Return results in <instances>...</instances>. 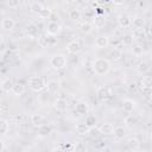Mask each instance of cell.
<instances>
[{"label":"cell","instance_id":"cell-1","mask_svg":"<svg viewBox=\"0 0 152 152\" xmlns=\"http://www.w3.org/2000/svg\"><path fill=\"white\" fill-rule=\"evenodd\" d=\"M91 70L97 76H104L110 71V62L107 58L97 57L91 61Z\"/></svg>","mask_w":152,"mask_h":152},{"label":"cell","instance_id":"cell-2","mask_svg":"<svg viewBox=\"0 0 152 152\" xmlns=\"http://www.w3.org/2000/svg\"><path fill=\"white\" fill-rule=\"evenodd\" d=\"M49 63L55 70H63L66 66L68 61H66V57L63 53H55L50 57Z\"/></svg>","mask_w":152,"mask_h":152},{"label":"cell","instance_id":"cell-3","mask_svg":"<svg viewBox=\"0 0 152 152\" xmlns=\"http://www.w3.org/2000/svg\"><path fill=\"white\" fill-rule=\"evenodd\" d=\"M45 86H46V82L40 76H31L28 78V87L32 91L39 93L45 88Z\"/></svg>","mask_w":152,"mask_h":152},{"label":"cell","instance_id":"cell-4","mask_svg":"<svg viewBox=\"0 0 152 152\" xmlns=\"http://www.w3.org/2000/svg\"><path fill=\"white\" fill-rule=\"evenodd\" d=\"M62 32V25L57 21H50L46 25V34L50 37H56Z\"/></svg>","mask_w":152,"mask_h":152},{"label":"cell","instance_id":"cell-5","mask_svg":"<svg viewBox=\"0 0 152 152\" xmlns=\"http://www.w3.org/2000/svg\"><path fill=\"white\" fill-rule=\"evenodd\" d=\"M81 50H82V45L78 40H71L66 44V51L70 55H76L81 52Z\"/></svg>","mask_w":152,"mask_h":152},{"label":"cell","instance_id":"cell-6","mask_svg":"<svg viewBox=\"0 0 152 152\" xmlns=\"http://www.w3.org/2000/svg\"><path fill=\"white\" fill-rule=\"evenodd\" d=\"M116 23H118L120 28H128L131 26V17L125 14V13L119 14L116 18Z\"/></svg>","mask_w":152,"mask_h":152},{"label":"cell","instance_id":"cell-7","mask_svg":"<svg viewBox=\"0 0 152 152\" xmlns=\"http://www.w3.org/2000/svg\"><path fill=\"white\" fill-rule=\"evenodd\" d=\"M38 42H39V45L43 46V48H46V46H52L57 43V39L53 38V37H50V36H39L38 37Z\"/></svg>","mask_w":152,"mask_h":152},{"label":"cell","instance_id":"cell-8","mask_svg":"<svg viewBox=\"0 0 152 152\" xmlns=\"http://www.w3.org/2000/svg\"><path fill=\"white\" fill-rule=\"evenodd\" d=\"M145 25V19L141 17H134L133 19H131V26H133L137 31H144Z\"/></svg>","mask_w":152,"mask_h":152},{"label":"cell","instance_id":"cell-9","mask_svg":"<svg viewBox=\"0 0 152 152\" xmlns=\"http://www.w3.org/2000/svg\"><path fill=\"white\" fill-rule=\"evenodd\" d=\"M45 88L48 89V91H49L50 94H56V93H58L59 89H61V83H59L57 80H50V81L46 82Z\"/></svg>","mask_w":152,"mask_h":152},{"label":"cell","instance_id":"cell-10","mask_svg":"<svg viewBox=\"0 0 152 152\" xmlns=\"http://www.w3.org/2000/svg\"><path fill=\"white\" fill-rule=\"evenodd\" d=\"M99 132L103 135H110L114 132V126L110 122H104L99 127Z\"/></svg>","mask_w":152,"mask_h":152},{"label":"cell","instance_id":"cell-11","mask_svg":"<svg viewBox=\"0 0 152 152\" xmlns=\"http://www.w3.org/2000/svg\"><path fill=\"white\" fill-rule=\"evenodd\" d=\"M15 26V21L13 18H10V17H6L2 19L1 21V27L5 30V31H12Z\"/></svg>","mask_w":152,"mask_h":152},{"label":"cell","instance_id":"cell-12","mask_svg":"<svg viewBox=\"0 0 152 152\" xmlns=\"http://www.w3.org/2000/svg\"><path fill=\"white\" fill-rule=\"evenodd\" d=\"M44 120H45L44 115H42V114H39V113H34V114L31 115V124H32L34 127H40V126H43V125H44Z\"/></svg>","mask_w":152,"mask_h":152},{"label":"cell","instance_id":"cell-13","mask_svg":"<svg viewBox=\"0 0 152 152\" xmlns=\"http://www.w3.org/2000/svg\"><path fill=\"white\" fill-rule=\"evenodd\" d=\"M109 45V38L107 36H99L95 40V46L97 49H104Z\"/></svg>","mask_w":152,"mask_h":152},{"label":"cell","instance_id":"cell-14","mask_svg":"<svg viewBox=\"0 0 152 152\" xmlns=\"http://www.w3.org/2000/svg\"><path fill=\"white\" fill-rule=\"evenodd\" d=\"M135 106H137V103H135V101L132 100V99H125V100L122 101V109H124L125 112H127V113L133 112L134 108H135Z\"/></svg>","mask_w":152,"mask_h":152},{"label":"cell","instance_id":"cell-15","mask_svg":"<svg viewBox=\"0 0 152 152\" xmlns=\"http://www.w3.org/2000/svg\"><path fill=\"white\" fill-rule=\"evenodd\" d=\"M75 129H76V133L78 135H87V134L90 133V129L91 128H89L84 122H78V124H76Z\"/></svg>","mask_w":152,"mask_h":152},{"label":"cell","instance_id":"cell-16","mask_svg":"<svg viewBox=\"0 0 152 152\" xmlns=\"http://www.w3.org/2000/svg\"><path fill=\"white\" fill-rule=\"evenodd\" d=\"M113 135H114V139H115V141H120V140H122V139L126 137V129H125L122 126H118V127H114V132H113Z\"/></svg>","mask_w":152,"mask_h":152},{"label":"cell","instance_id":"cell-17","mask_svg":"<svg viewBox=\"0 0 152 152\" xmlns=\"http://www.w3.org/2000/svg\"><path fill=\"white\" fill-rule=\"evenodd\" d=\"M25 91H26V88H25V86L23 83H14L11 93L14 96H21V95L25 94Z\"/></svg>","mask_w":152,"mask_h":152},{"label":"cell","instance_id":"cell-18","mask_svg":"<svg viewBox=\"0 0 152 152\" xmlns=\"http://www.w3.org/2000/svg\"><path fill=\"white\" fill-rule=\"evenodd\" d=\"M109 96H110V94H109V91L106 87H99V89L96 91V97L100 101H106Z\"/></svg>","mask_w":152,"mask_h":152},{"label":"cell","instance_id":"cell-19","mask_svg":"<svg viewBox=\"0 0 152 152\" xmlns=\"http://www.w3.org/2000/svg\"><path fill=\"white\" fill-rule=\"evenodd\" d=\"M75 113L77 115H82V114H87L88 113V103L86 102H77L76 107H75Z\"/></svg>","mask_w":152,"mask_h":152},{"label":"cell","instance_id":"cell-20","mask_svg":"<svg viewBox=\"0 0 152 152\" xmlns=\"http://www.w3.org/2000/svg\"><path fill=\"white\" fill-rule=\"evenodd\" d=\"M122 53H124L122 50H121L119 46H116V48H113V49L110 50V52H109V57H110L112 61H119V59H121Z\"/></svg>","mask_w":152,"mask_h":152},{"label":"cell","instance_id":"cell-21","mask_svg":"<svg viewBox=\"0 0 152 152\" xmlns=\"http://www.w3.org/2000/svg\"><path fill=\"white\" fill-rule=\"evenodd\" d=\"M138 87L140 89H142V88H151L152 87V78H151V76H148V75L142 76L140 78V81H139V86Z\"/></svg>","mask_w":152,"mask_h":152},{"label":"cell","instance_id":"cell-22","mask_svg":"<svg viewBox=\"0 0 152 152\" xmlns=\"http://www.w3.org/2000/svg\"><path fill=\"white\" fill-rule=\"evenodd\" d=\"M26 32H27V36H28L31 39L36 38V37H39V36H38L39 30H38V27H37L36 25H33V24L27 25V27H26Z\"/></svg>","mask_w":152,"mask_h":152},{"label":"cell","instance_id":"cell-23","mask_svg":"<svg viewBox=\"0 0 152 152\" xmlns=\"http://www.w3.org/2000/svg\"><path fill=\"white\" fill-rule=\"evenodd\" d=\"M80 31L84 34H89L93 32V24L89 21H83L80 24Z\"/></svg>","mask_w":152,"mask_h":152},{"label":"cell","instance_id":"cell-24","mask_svg":"<svg viewBox=\"0 0 152 152\" xmlns=\"http://www.w3.org/2000/svg\"><path fill=\"white\" fill-rule=\"evenodd\" d=\"M135 69H137V71H138L139 74H146V72L150 70V65H148V63H147L146 61H140V62L137 64Z\"/></svg>","mask_w":152,"mask_h":152},{"label":"cell","instance_id":"cell-25","mask_svg":"<svg viewBox=\"0 0 152 152\" xmlns=\"http://www.w3.org/2000/svg\"><path fill=\"white\" fill-rule=\"evenodd\" d=\"M138 121H139V119H138V116L134 115V114H129V115H127V116L125 118V125H126L127 127H133L134 125L138 124Z\"/></svg>","mask_w":152,"mask_h":152},{"label":"cell","instance_id":"cell-26","mask_svg":"<svg viewBox=\"0 0 152 152\" xmlns=\"http://www.w3.org/2000/svg\"><path fill=\"white\" fill-rule=\"evenodd\" d=\"M53 107H55L57 110L63 112V110H65V109L68 108V102H66L64 99H57V100L55 101V103H53Z\"/></svg>","mask_w":152,"mask_h":152},{"label":"cell","instance_id":"cell-27","mask_svg":"<svg viewBox=\"0 0 152 152\" xmlns=\"http://www.w3.org/2000/svg\"><path fill=\"white\" fill-rule=\"evenodd\" d=\"M127 146H128L132 151H134V150L140 148V142H139L138 138H135V137H131V138H128V140H127Z\"/></svg>","mask_w":152,"mask_h":152},{"label":"cell","instance_id":"cell-28","mask_svg":"<svg viewBox=\"0 0 152 152\" xmlns=\"http://www.w3.org/2000/svg\"><path fill=\"white\" fill-rule=\"evenodd\" d=\"M13 84H14V83H13V81H12V80H10V78L4 80V81H2V83H1V88H2L4 93H10V91H12Z\"/></svg>","mask_w":152,"mask_h":152},{"label":"cell","instance_id":"cell-29","mask_svg":"<svg viewBox=\"0 0 152 152\" xmlns=\"http://www.w3.org/2000/svg\"><path fill=\"white\" fill-rule=\"evenodd\" d=\"M50 133H51V127H50L49 125H43V126L38 127V135H39V137L45 138V137H48Z\"/></svg>","mask_w":152,"mask_h":152},{"label":"cell","instance_id":"cell-30","mask_svg":"<svg viewBox=\"0 0 152 152\" xmlns=\"http://www.w3.org/2000/svg\"><path fill=\"white\" fill-rule=\"evenodd\" d=\"M69 17L74 21H78L81 19V17H82V12L78 8H72V10L69 11Z\"/></svg>","mask_w":152,"mask_h":152},{"label":"cell","instance_id":"cell-31","mask_svg":"<svg viewBox=\"0 0 152 152\" xmlns=\"http://www.w3.org/2000/svg\"><path fill=\"white\" fill-rule=\"evenodd\" d=\"M43 8H44V5H43L42 2H32L31 6H30L31 12L34 13V14H37V15H38V13H39Z\"/></svg>","mask_w":152,"mask_h":152},{"label":"cell","instance_id":"cell-32","mask_svg":"<svg viewBox=\"0 0 152 152\" xmlns=\"http://www.w3.org/2000/svg\"><path fill=\"white\" fill-rule=\"evenodd\" d=\"M51 14H52V10H51L50 7H45V6H44V8L38 13V17H39L40 19H46V18L51 17Z\"/></svg>","mask_w":152,"mask_h":152},{"label":"cell","instance_id":"cell-33","mask_svg":"<svg viewBox=\"0 0 152 152\" xmlns=\"http://www.w3.org/2000/svg\"><path fill=\"white\" fill-rule=\"evenodd\" d=\"M133 42H134V36L133 34H125L122 36V39H121V43L126 46H131L133 45Z\"/></svg>","mask_w":152,"mask_h":152},{"label":"cell","instance_id":"cell-34","mask_svg":"<svg viewBox=\"0 0 152 152\" xmlns=\"http://www.w3.org/2000/svg\"><path fill=\"white\" fill-rule=\"evenodd\" d=\"M8 132V120L0 119V134L4 135Z\"/></svg>","mask_w":152,"mask_h":152},{"label":"cell","instance_id":"cell-35","mask_svg":"<svg viewBox=\"0 0 152 152\" xmlns=\"http://www.w3.org/2000/svg\"><path fill=\"white\" fill-rule=\"evenodd\" d=\"M96 122H97V120H96V118H95V115H88L87 118H86V125L89 127V128H93L95 125H96Z\"/></svg>","mask_w":152,"mask_h":152},{"label":"cell","instance_id":"cell-36","mask_svg":"<svg viewBox=\"0 0 152 152\" xmlns=\"http://www.w3.org/2000/svg\"><path fill=\"white\" fill-rule=\"evenodd\" d=\"M132 53H133L134 56L139 57V56H141V55L144 53V48H142L141 45H134V46L132 48Z\"/></svg>","mask_w":152,"mask_h":152},{"label":"cell","instance_id":"cell-37","mask_svg":"<svg viewBox=\"0 0 152 152\" xmlns=\"http://www.w3.org/2000/svg\"><path fill=\"white\" fill-rule=\"evenodd\" d=\"M74 152H88V148L83 142H77L74 146Z\"/></svg>","mask_w":152,"mask_h":152},{"label":"cell","instance_id":"cell-38","mask_svg":"<svg viewBox=\"0 0 152 152\" xmlns=\"http://www.w3.org/2000/svg\"><path fill=\"white\" fill-rule=\"evenodd\" d=\"M21 120H23V115L21 114H14V115H11L10 116V121L8 122H12V124H21Z\"/></svg>","mask_w":152,"mask_h":152},{"label":"cell","instance_id":"cell-39","mask_svg":"<svg viewBox=\"0 0 152 152\" xmlns=\"http://www.w3.org/2000/svg\"><path fill=\"white\" fill-rule=\"evenodd\" d=\"M94 24H95L96 27H101V26L104 24L103 15H95V17H94Z\"/></svg>","mask_w":152,"mask_h":152},{"label":"cell","instance_id":"cell-40","mask_svg":"<svg viewBox=\"0 0 152 152\" xmlns=\"http://www.w3.org/2000/svg\"><path fill=\"white\" fill-rule=\"evenodd\" d=\"M6 5L10 8H17V7L20 6V2H19V0H7L6 1Z\"/></svg>","mask_w":152,"mask_h":152},{"label":"cell","instance_id":"cell-41","mask_svg":"<svg viewBox=\"0 0 152 152\" xmlns=\"http://www.w3.org/2000/svg\"><path fill=\"white\" fill-rule=\"evenodd\" d=\"M141 91H142V95H144L146 99H150V97H151V94H152L151 88H142Z\"/></svg>","mask_w":152,"mask_h":152},{"label":"cell","instance_id":"cell-42","mask_svg":"<svg viewBox=\"0 0 152 152\" xmlns=\"http://www.w3.org/2000/svg\"><path fill=\"white\" fill-rule=\"evenodd\" d=\"M8 110H10V108L6 103H0V113L1 114H7Z\"/></svg>","mask_w":152,"mask_h":152},{"label":"cell","instance_id":"cell-43","mask_svg":"<svg viewBox=\"0 0 152 152\" xmlns=\"http://www.w3.org/2000/svg\"><path fill=\"white\" fill-rule=\"evenodd\" d=\"M128 89H129V91H137L138 84H137L135 82H131V83L128 84Z\"/></svg>","mask_w":152,"mask_h":152},{"label":"cell","instance_id":"cell-44","mask_svg":"<svg viewBox=\"0 0 152 152\" xmlns=\"http://www.w3.org/2000/svg\"><path fill=\"white\" fill-rule=\"evenodd\" d=\"M52 152H65V151H64V150H63V148H62V147L58 145L57 147H55V148L52 150Z\"/></svg>","mask_w":152,"mask_h":152},{"label":"cell","instance_id":"cell-45","mask_svg":"<svg viewBox=\"0 0 152 152\" xmlns=\"http://www.w3.org/2000/svg\"><path fill=\"white\" fill-rule=\"evenodd\" d=\"M4 148H5V142L0 139V152H2V151H4Z\"/></svg>","mask_w":152,"mask_h":152},{"label":"cell","instance_id":"cell-46","mask_svg":"<svg viewBox=\"0 0 152 152\" xmlns=\"http://www.w3.org/2000/svg\"><path fill=\"white\" fill-rule=\"evenodd\" d=\"M132 152H146L145 150H141V148H138V150H134V151H132Z\"/></svg>","mask_w":152,"mask_h":152},{"label":"cell","instance_id":"cell-47","mask_svg":"<svg viewBox=\"0 0 152 152\" xmlns=\"http://www.w3.org/2000/svg\"><path fill=\"white\" fill-rule=\"evenodd\" d=\"M4 94V90H2V88H1V86H0V96Z\"/></svg>","mask_w":152,"mask_h":152},{"label":"cell","instance_id":"cell-48","mask_svg":"<svg viewBox=\"0 0 152 152\" xmlns=\"http://www.w3.org/2000/svg\"><path fill=\"white\" fill-rule=\"evenodd\" d=\"M1 43H2V36L0 34V44H1Z\"/></svg>","mask_w":152,"mask_h":152},{"label":"cell","instance_id":"cell-49","mask_svg":"<svg viewBox=\"0 0 152 152\" xmlns=\"http://www.w3.org/2000/svg\"><path fill=\"white\" fill-rule=\"evenodd\" d=\"M124 152H129V151H124Z\"/></svg>","mask_w":152,"mask_h":152}]
</instances>
